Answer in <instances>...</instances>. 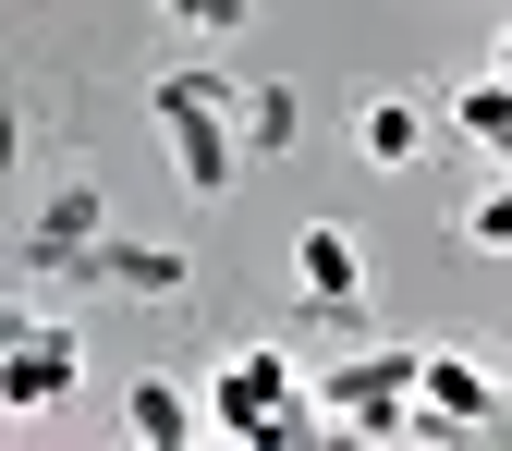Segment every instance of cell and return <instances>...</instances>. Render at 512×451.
Wrapping results in <instances>:
<instances>
[{
    "mask_svg": "<svg viewBox=\"0 0 512 451\" xmlns=\"http://www.w3.org/2000/svg\"><path fill=\"white\" fill-rule=\"evenodd\" d=\"M208 439L293 451V439H330V403H317V378H305L281 342H244V354H220V378H208Z\"/></svg>",
    "mask_w": 512,
    "mask_h": 451,
    "instance_id": "cell-1",
    "label": "cell"
},
{
    "mask_svg": "<svg viewBox=\"0 0 512 451\" xmlns=\"http://www.w3.org/2000/svg\"><path fill=\"white\" fill-rule=\"evenodd\" d=\"M232 98H244V86H220L208 61H183V74H159V86H147V122L171 135V171H183V196H232V171H244Z\"/></svg>",
    "mask_w": 512,
    "mask_h": 451,
    "instance_id": "cell-2",
    "label": "cell"
},
{
    "mask_svg": "<svg viewBox=\"0 0 512 451\" xmlns=\"http://www.w3.org/2000/svg\"><path fill=\"white\" fill-rule=\"evenodd\" d=\"M415 366H427V354H354V366H330V378H317L330 439H415V427H427V415H415Z\"/></svg>",
    "mask_w": 512,
    "mask_h": 451,
    "instance_id": "cell-3",
    "label": "cell"
},
{
    "mask_svg": "<svg viewBox=\"0 0 512 451\" xmlns=\"http://www.w3.org/2000/svg\"><path fill=\"white\" fill-rule=\"evenodd\" d=\"M74 366H86V342H74V317H13L0 330V415H49L61 391H74Z\"/></svg>",
    "mask_w": 512,
    "mask_h": 451,
    "instance_id": "cell-4",
    "label": "cell"
},
{
    "mask_svg": "<svg viewBox=\"0 0 512 451\" xmlns=\"http://www.w3.org/2000/svg\"><path fill=\"white\" fill-rule=\"evenodd\" d=\"M500 378L476 366V354H427L415 366V415H427V439H476V427H500Z\"/></svg>",
    "mask_w": 512,
    "mask_h": 451,
    "instance_id": "cell-5",
    "label": "cell"
},
{
    "mask_svg": "<svg viewBox=\"0 0 512 451\" xmlns=\"http://www.w3.org/2000/svg\"><path fill=\"white\" fill-rule=\"evenodd\" d=\"M293 281H305L317 317H354V305H366V244H354L342 220H305V232H293Z\"/></svg>",
    "mask_w": 512,
    "mask_h": 451,
    "instance_id": "cell-6",
    "label": "cell"
},
{
    "mask_svg": "<svg viewBox=\"0 0 512 451\" xmlns=\"http://www.w3.org/2000/svg\"><path fill=\"white\" fill-rule=\"evenodd\" d=\"M122 439L183 451V439H208V403L183 391V378H122Z\"/></svg>",
    "mask_w": 512,
    "mask_h": 451,
    "instance_id": "cell-7",
    "label": "cell"
},
{
    "mask_svg": "<svg viewBox=\"0 0 512 451\" xmlns=\"http://www.w3.org/2000/svg\"><path fill=\"white\" fill-rule=\"evenodd\" d=\"M354 147H366L378 171H403V159H427V110H415V98H391V86H378V98L354 110Z\"/></svg>",
    "mask_w": 512,
    "mask_h": 451,
    "instance_id": "cell-8",
    "label": "cell"
},
{
    "mask_svg": "<svg viewBox=\"0 0 512 451\" xmlns=\"http://www.w3.org/2000/svg\"><path fill=\"white\" fill-rule=\"evenodd\" d=\"M86 281H122V293H147V305H171V293H183V256H171V244H110V232H98V256H86Z\"/></svg>",
    "mask_w": 512,
    "mask_h": 451,
    "instance_id": "cell-9",
    "label": "cell"
},
{
    "mask_svg": "<svg viewBox=\"0 0 512 451\" xmlns=\"http://www.w3.org/2000/svg\"><path fill=\"white\" fill-rule=\"evenodd\" d=\"M452 122H464L476 147H512V74H476V86L452 98Z\"/></svg>",
    "mask_w": 512,
    "mask_h": 451,
    "instance_id": "cell-10",
    "label": "cell"
},
{
    "mask_svg": "<svg viewBox=\"0 0 512 451\" xmlns=\"http://www.w3.org/2000/svg\"><path fill=\"white\" fill-rule=\"evenodd\" d=\"M293 135H305V122H293V86H244V147H256V159H281Z\"/></svg>",
    "mask_w": 512,
    "mask_h": 451,
    "instance_id": "cell-11",
    "label": "cell"
},
{
    "mask_svg": "<svg viewBox=\"0 0 512 451\" xmlns=\"http://www.w3.org/2000/svg\"><path fill=\"white\" fill-rule=\"evenodd\" d=\"M464 244H476V256H512V171H500L488 196L464 208Z\"/></svg>",
    "mask_w": 512,
    "mask_h": 451,
    "instance_id": "cell-12",
    "label": "cell"
},
{
    "mask_svg": "<svg viewBox=\"0 0 512 451\" xmlns=\"http://www.w3.org/2000/svg\"><path fill=\"white\" fill-rule=\"evenodd\" d=\"M159 13H171V25H183V37H232V25H244V13H256V0H159Z\"/></svg>",
    "mask_w": 512,
    "mask_h": 451,
    "instance_id": "cell-13",
    "label": "cell"
},
{
    "mask_svg": "<svg viewBox=\"0 0 512 451\" xmlns=\"http://www.w3.org/2000/svg\"><path fill=\"white\" fill-rule=\"evenodd\" d=\"M500 74H512V37H500Z\"/></svg>",
    "mask_w": 512,
    "mask_h": 451,
    "instance_id": "cell-14",
    "label": "cell"
}]
</instances>
